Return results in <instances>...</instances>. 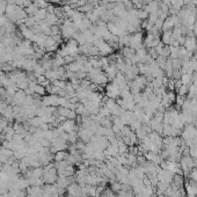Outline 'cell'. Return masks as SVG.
Here are the masks:
<instances>
[{
    "instance_id": "1",
    "label": "cell",
    "mask_w": 197,
    "mask_h": 197,
    "mask_svg": "<svg viewBox=\"0 0 197 197\" xmlns=\"http://www.w3.org/2000/svg\"><path fill=\"white\" fill-rule=\"evenodd\" d=\"M87 78L91 80L92 84H94L99 87H105L108 85V78L106 74L102 72V70H97V68H93L91 72L87 73Z\"/></svg>"
},
{
    "instance_id": "2",
    "label": "cell",
    "mask_w": 197,
    "mask_h": 197,
    "mask_svg": "<svg viewBox=\"0 0 197 197\" xmlns=\"http://www.w3.org/2000/svg\"><path fill=\"white\" fill-rule=\"evenodd\" d=\"M129 47L131 49L136 50V51L144 47V35H143L142 31H138V33H135V34L131 35Z\"/></svg>"
},
{
    "instance_id": "3",
    "label": "cell",
    "mask_w": 197,
    "mask_h": 197,
    "mask_svg": "<svg viewBox=\"0 0 197 197\" xmlns=\"http://www.w3.org/2000/svg\"><path fill=\"white\" fill-rule=\"evenodd\" d=\"M106 96L109 99H118L121 96V89L118 85L115 84L114 81H111L110 84H108L106 86Z\"/></svg>"
},
{
    "instance_id": "4",
    "label": "cell",
    "mask_w": 197,
    "mask_h": 197,
    "mask_svg": "<svg viewBox=\"0 0 197 197\" xmlns=\"http://www.w3.org/2000/svg\"><path fill=\"white\" fill-rule=\"evenodd\" d=\"M58 179V174H57V169L53 167L52 169H50L48 173H45L42 176V180H43L44 183L47 184H52V183L57 182Z\"/></svg>"
},
{
    "instance_id": "5",
    "label": "cell",
    "mask_w": 197,
    "mask_h": 197,
    "mask_svg": "<svg viewBox=\"0 0 197 197\" xmlns=\"http://www.w3.org/2000/svg\"><path fill=\"white\" fill-rule=\"evenodd\" d=\"M183 47L187 49V51L195 52V50L197 49V39H196V36H195V35H191V36H186V41H184Z\"/></svg>"
},
{
    "instance_id": "6",
    "label": "cell",
    "mask_w": 197,
    "mask_h": 197,
    "mask_svg": "<svg viewBox=\"0 0 197 197\" xmlns=\"http://www.w3.org/2000/svg\"><path fill=\"white\" fill-rule=\"evenodd\" d=\"M144 157H145V159H146L147 161H150V162H153V163H155V165H160V163H161V161H162V158L160 157V154L154 153V152H151V151L146 152V153L144 154Z\"/></svg>"
},
{
    "instance_id": "7",
    "label": "cell",
    "mask_w": 197,
    "mask_h": 197,
    "mask_svg": "<svg viewBox=\"0 0 197 197\" xmlns=\"http://www.w3.org/2000/svg\"><path fill=\"white\" fill-rule=\"evenodd\" d=\"M51 145H52L53 147H56L57 151H65V150L68 147V142L62 139V138H57V139H55L53 142H51Z\"/></svg>"
},
{
    "instance_id": "8",
    "label": "cell",
    "mask_w": 197,
    "mask_h": 197,
    "mask_svg": "<svg viewBox=\"0 0 197 197\" xmlns=\"http://www.w3.org/2000/svg\"><path fill=\"white\" fill-rule=\"evenodd\" d=\"M99 51H100V55H101V56L107 57V56H109V55H111V53L114 52V49L109 45L108 42H105L102 45L99 47Z\"/></svg>"
},
{
    "instance_id": "9",
    "label": "cell",
    "mask_w": 197,
    "mask_h": 197,
    "mask_svg": "<svg viewBox=\"0 0 197 197\" xmlns=\"http://www.w3.org/2000/svg\"><path fill=\"white\" fill-rule=\"evenodd\" d=\"M178 188V189H183L184 187V179H183V175H180V174H174L173 176V182H172Z\"/></svg>"
},
{
    "instance_id": "10",
    "label": "cell",
    "mask_w": 197,
    "mask_h": 197,
    "mask_svg": "<svg viewBox=\"0 0 197 197\" xmlns=\"http://www.w3.org/2000/svg\"><path fill=\"white\" fill-rule=\"evenodd\" d=\"M174 28V20L173 16L169 15L167 19L163 21V26H162V31H168V30H173Z\"/></svg>"
},
{
    "instance_id": "11",
    "label": "cell",
    "mask_w": 197,
    "mask_h": 197,
    "mask_svg": "<svg viewBox=\"0 0 197 197\" xmlns=\"http://www.w3.org/2000/svg\"><path fill=\"white\" fill-rule=\"evenodd\" d=\"M181 82L182 85H186V86H191L192 85V73H184L181 76Z\"/></svg>"
},
{
    "instance_id": "12",
    "label": "cell",
    "mask_w": 197,
    "mask_h": 197,
    "mask_svg": "<svg viewBox=\"0 0 197 197\" xmlns=\"http://www.w3.org/2000/svg\"><path fill=\"white\" fill-rule=\"evenodd\" d=\"M170 39H172V30L162 31V35H161V43H162L163 45H169Z\"/></svg>"
},
{
    "instance_id": "13",
    "label": "cell",
    "mask_w": 197,
    "mask_h": 197,
    "mask_svg": "<svg viewBox=\"0 0 197 197\" xmlns=\"http://www.w3.org/2000/svg\"><path fill=\"white\" fill-rule=\"evenodd\" d=\"M47 14H48L47 10H39L33 16H34V19L36 20L37 22H39V21H44V20H45Z\"/></svg>"
},
{
    "instance_id": "14",
    "label": "cell",
    "mask_w": 197,
    "mask_h": 197,
    "mask_svg": "<svg viewBox=\"0 0 197 197\" xmlns=\"http://www.w3.org/2000/svg\"><path fill=\"white\" fill-rule=\"evenodd\" d=\"M68 155V153H66L65 151H58L57 153H55V155H53V160L56 162H59V161H63V160H66Z\"/></svg>"
},
{
    "instance_id": "15",
    "label": "cell",
    "mask_w": 197,
    "mask_h": 197,
    "mask_svg": "<svg viewBox=\"0 0 197 197\" xmlns=\"http://www.w3.org/2000/svg\"><path fill=\"white\" fill-rule=\"evenodd\" d=\"M117 146H118V153H120V154H126L128 152H129V146L125 144V143L122 139L118 140Z\"/></svg>"
},
{
    "instance_id": "16",
    "label": "cell",
    "mask_w": 197,
    "mask_h": 197,
    "mask_svg": "<svg viewBox=\"0 0 197 197\" xmlns=\"http://www.w3.org/2000/svg\"><path fill=\"white\" fill-rule=\"evenodd\" d=\"M100 125L103 126V128H107V129L111 128V126L114 125L113 120H111V115L109 116V117H103V118H101V121H100Z\"/></svg>"
},
{
    "instance_id": "17",
    "label": "cell",
    "mask_w": 197,
    "mask_h": 197,
    "mask_svg": "<svg viewBox=\"0 0 197 197\" xmlns=\"http://www.w3.org/2000/svg\"><path fill=\"white\" fill-rule=\"evenodd\" d=\"M167 59H168V58L162 57V56H159V57L155 59V62L158 63L159 68H161L162 71H165V68H166V65H167Z\"/></svg>"
},
{
    "instance_id": "18",
    "label": "cell",
    "mask_w": 197,
    "mask_h": 197,
    "mask_svg": "<svg viewBox=\"0 0 197 197\" xmlns=\"http://www.w3.org/2000/svg\"><path fill=\"white\" fill-rule=\"evenodd\" d=\"M24 10H26V13H27L28 15H31V16H33V15L39 10V7L36 6L35 2H33V4H31V5H29L27 8H24Z\"/></svg>"
},
{
    "instance_id": "19",
    "label": "cell",
    "mask_w": 197,
    "mask_h": 197,
    "mask_svg": "<svg viewBox=\"0 0 197 197\" xmlns=\"http://www.w3.org/2000/svg\"><path fill=\"white\" fill-rule=\"evenodd\" d=\"M170 48V56L169 58L175 59V58H180V47H169Z\"/></svg>"
},
{
    "instance_id": "20",
    "label": "cell",
    "mask_w": 197,
    "mask_h": 197,
    "mask_svg": "<svg viewBox=\"0 0 197 197\" xmlns=\"http://www.w3.org/2000/svg\"><path fill=\"white\" fill-rule=\"evenodd\" d=\"M110 189L114 192H118L121 189H122V183H121L120 181H117V180L111 181L110 182Z\"/></svg>"
},
{
    "instance_id": "21",
    "label": "cell",
    "mask_w": 197,
    "mask_h": 197,
    "mask_svg": "<svg viewBox=\"0 0 197 197\" xmlns=\"http://www.w3.org/2000/svg\"><path fill=\"white\" fill-rule=\"evenodd\" d=\"M182 36V33H181V27H174L173 30H172V37L174 39L178 41L180 37Z\"/></svg>"
},
{
    "instance_id": "22",
    "label": "cell",
    "mask_w": 197,
    "mask_h": 197,
    "mask_svg": "<svg viewBox=\"0 0 197 197\" xmlns=\"http://www.w3.org/2000/svg\"><path fill=\"white\" fill-rule=\"evenodd\" d=\"M170 59H172V58H170ZM172 66H173V70H181V68H182L181 59H180V58L172 59Z\"/></svg>"
},
{
    "instance_id": "23",
    "label": "cell",
    "mask_w": 197,
    "mask_h": 197,
    "mask_svg": "<svg viewBox=\"0 0 197 197\" xmlns=\"http://www.w3.org/2000/svg\"><path fill=\"white\" fill-rule=\"evenodd\" d=\"M52 85H55V86H57L63 89V88H65V86L68 85V81H66V80H63V79H57V80H53Z\"/></svg>"
},
{
    "instance_id": "24",
    "label": "cell",
    "mask_w": 197,
    "mask_h": 197,
    "mask_svg": "<svg viewBox=\"0 0 197 197\" xmlns=\"http://www.w3.org/2000/svg\"><path fill=\"white\" fill-rule=\"evenodd\" d=\"M137 18H138L140 21H145V20H147V18H149V13L144 10H138Z\"/></svg>"
},
{
    "instance_id": "25",
    "label": "cell",
    "mask_w": 197,
    "mask_h": 197,
    "mask_svg": "<svg viewBox=\"0 0 197 197\" xmlns=\"http://www.w3.org/2000/svg\"><path fill=\"white\" fill-rule=\"evenodd\" d=\"M188 89H189V87L186 86V85H182V86H180L178 88V95L186 96L188 94Z\"/></svg>"
},
{
    "instance_id": "26",
    "label": "cell",
    "mask_w": 197,
    "mask_h": 197,
    "mask_svg": "<svg viewBox=\"0 0 197 197\" xmlns=\"http://www.w3.org/2000/svg\"><path fill=\"white\" fill-rule=\"evenodd\" d=\"M35 4L39 7V10H47V7L49 6V2H47L45 0H37L35 1Z\"/></svg>"
},
{
    "instance_id": "27",
    "label": "cell",
    "mask_w": 197,
    "mask_h": 197,
    "mask_svg": "<svg viewBox=\"0 0 197 197\" xmlns=\"http://www.w3.org/2000/svg\"><path fill=\"white\" fill-rule=\"evenodd\" d=\"M147 55H149V56H151V58H152V59H154V60H155V59L159 57V55H158V52H157L155 48L147 49Z\"/></svg>"
},
{
    "instance_id": "28",
    "label": "cell",
    "mask_w": 197,
    "mask_h": 197,
    "mask_svg": "<svg viewBox=\"0 0 197 197\" xmlns=\"http://www.w3.org/2000/svg\"><path fill=\"white\" fill-rule=\"evenodd\" d=\"M74 146L77 147L78 151H80L81 153H84V151H85V147H86V143H85V142H82V140H80V142H77V143L74 144Z\"/></svg>"
},
{
    "instance_id": "29",
    "label": "cell",
    "mask_w": 197,
    "mask_h": 197,
    "mask_svg": "<svg viewBox=\"0 0 197 197\" xmlns=\"http://www.w3.org/2000/svg\"><path fill=\"white\" fill-rule=\"evenodd\" d=\"M8 126V121L5 118H0V133L4 132V130Z\"/></svg>"
},
{
    "instance_id": "30",
    "label": "cell",
    "mask_w": 197,
    "mask_h": 197,
    "mask_svg": "<svg viewBox=\"0 0 197 197\" xmlns=\"http://www.w3.org/2000/svg\"><path fill=\"white\" fill-rule=\"evenodd\" d=\"M184 100H186V96H180V95L176 96V99H175V103H176V107H178V108L182 107Z\"/></svg>"
},
{
    "instance_id": "31",
    "label": "cell",
    "mask_w": 197,
    "mask_h": 197,
    "mask_svg": "<svg viewBox=\"0 0 197 197\" xmlns=\"http://www.w3.org/2000/svg\"><path fill=\"white\" fill-rule=\"evenodd\" d=\"M122 2H123V5H124L125 10H128V12H129V10H133V8H135V7H133V5H132V2H131L130 0H123Z\"/></svg>"
},
{
    "instance_id": "32",
    "label": "cell",
    "mask_w": 197,
    "mask_h": 197,
    "mask_svg": "<svg viewBox=\"0 0 197 197\" xmlns=\"http://www.w3.org/2000/svg\"><path fill=\"white\" fill-rule=\"evenodd\" d=\"M189 179L197 183V168H192L190 174H189Z\"/></svg>"
},
{
    "instance_id": "33",
    "label": "cell",
    "mask_w": 197,
    "mask_h": 197,
    "mask_svg": "<svg viewBox=\"0 0 197 197\" xmlns=\"http://www.w3.org/2000/svg\"><path fill=\"white\" fill-rule=\"evenodd\" d=\"M50 28H51V33H52V36H53V35L60 34V26H58V24H53V26H51Z\"/></svg>"
},
{
    "instance_id": "34",
    "label": "cell",
    "mask_w": 197,
    "mask_h": 197,
    "mask_svg": "<svg viewBox=\"0 0 197 197\" xmlns=\"http://www.w3.org/2000/svg\"><path fill=\"white\" fill-rule=\"evenodd\" d=\"M154 26H155V27H157V28L159 29V30H162L163 21H162V20L158 19V20H157V22H155V23H154Z\"/></svg>"
},
{
    "instance_id": "35",
    "label": "cell",
    "mask_w": 197,
    "mask_h": 197,
    "mask_svg": "<svg viewBox=\"0 0 197 197\" xmlns=\"http://www.w3.org/2000/svg\"><path fill=\"white\" fill-rule=\"evenodd\" d=\"M108 2H111V4H118V2H122L123 0H106Z\"/></svg>"
},
{
    "instance_id": "36",
    "label": "cell",
    "mask_w": 197,
    "mask_h": 197,
    "mask_svg": "<svg viewBox=\"0 0 197 197\" xmlns=\"http://www.w3.org/2000/svg\"><path fill=\"white\" fill-rule=\"evenodd\" d=\"M2 165H4V163H2V162H1V161H0V168L2 167Z\"/></svg>"
},
{
    "instance_id": "37",
    "label": "cell",
    "mask_w": 197,
    "mask_h": 197,
    "mask_svg": "<svg viewBox=\"0 0 197 197\" xmlns=\"http://www.w3.org/2000/svg\"><path fill=\"white\" fill-rule=\"evenodd\" d=\"M1 147H2V145H1V144H0V150H1Z\"/></svg>"
},
{
    "instance_id": "38",
    "label": "cell",
    "mask_w": 197,
    "mask_h": 197,
    "mask_svg": "<svg viewBox=\"0 0 197 197\" xmlns=\"http://www.w3.org/2000/svg\"><path fill=\"white\" fill-rule=\"evenodd\" d=\"M130 197H136V196H130Z\"/></svg>"
},
{
    "instance_id": "39",
    "label": "cell",
    "mask_w": 197,
    "mask_h": 197,
    "mask_svg": "<svg viewBox=\"0 0 197 197\" xmlns=\"http://www.w3.org/2000/svg\"><path fill=\"white\" fill-rule=\"evenodd\" d=\"M196 73H197V71H196Z\"/></svg>"
},
{
    "instance_id": "40",
    "label": "cell",
    "mask_w": 197,
    "mask_h": 197,
    "mask_svg": "<svg viewBox=\"0 0 197 197\" xmlns=\"http://www.w3.org/2000/svg\"><path fill=\"white\" fill-rule=\"evenodd\" d=\"M0 118H1V117H0Z\"/></svg>"
}]
</instances>
